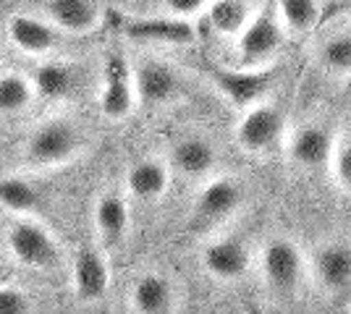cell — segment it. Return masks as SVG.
<instances>
[{"label": "cell", "mask_w": 351, "mask_h": 314, "mask_svg": "<svg viewBox=\"0 0 351 314\" xmlns=\"http://www.w3.org/2000/svg\"><path fill=\"white\" fill-rule=\"evenodd\" d=\"M260 267L267 288L278 296H289L304 278V254L291 239H273L265 244Z\"/></svg>", "instance_id": "6"}, {"label": "cell", "mask_w": 351, "mask_h": 314, "mask_svg": "<svg viewBox=\"0 0 351 314\" xmlns=\"http://www.w3.org/2000/svg\"><path fill=\"white\" fill-rule=\"evenodd\" d=\"M97 107L108 120H126L136 107L134 68L121 53H110L103 66V81L97 92Z\"/></svg>", "instance_id": "4"}, {"label": "cell", "mask_w": 351, "mask_h": 314, "mask_svg": "<svg viewBox=\"0 0 351 314\" xmlns=\"http://www.w3.org/2000/svg\"><path fill=\"white\" fill-rule=\"evenodd\" d=\"M330 165H333L338 186H341L346 194H351V142H343V144H336V147H333Z\"/></svg>", "instance_id": "28"}, {"label": "cell", "mask_w": 351, "mask_h": 314, "mask_svg": "<svg viewBox=\"0 0 351 314\" xmlns=\"http://www.w3.org/2000/svg\"><path fill=\"white\" fill-rule=\"evenodd\" d=\"M244 202L241 186L231 179H213L199 189V194L194 199V218L199 223H220L226 218H231L236 209Z\"/></svg>", "instance_id": "16"}, {"label": "cell", "mask_w": 351, "mask_h": 314, "mask_svg": "<svg viewBox=\"0 0 351 314\" xmlns=\"http://www.w3.org/2000/svg\"><path fill=\"white\" fill-rule=\"evenodd\" d=\"M43 16L60 34L87 37L100 29L103 5L100 0H45Z\"/></svg>", "instance_id": "13"}, {"label": "cell", "mask_w": 351, "mask_h": 314, "mask_svg": "<svg viewBox=\"0 0 351 314\" xmlns=\"http://www.w3.org/2000/svg\"><path fill=\"white\" fill-rule=\"evenodd\" d=\"M286 40V29L280 24L276 5H265L260 14H254L247 21V27L239 31V66L247 68H265L270 60L278 55Z\"/></svg>", "instance_id": "3"}, {"label": "cell", "mask_w": 351, "mask_h": 314, "mask_svg": "<svg viewBox=\"0 0 351 314\" xmlns=\"http://www.w3.org/2000/svg\"><path fill=\"white\" fill-rule=\"evenodd\" d=\"M207 27L220 37H239V31L252 18V8L247 0H210L205 5Z\"/></svg>", "instance_id": "23"}, {"label": "cell", "mask_w": 351, "mask_h": 314, "mask_svg": "<svg viewBox=\"0 0 351 314\" xmlns=\"http://www.w3.org/2000/svg\"><path fill=\"white\" fill-rule=\"evenodd\" d=\"M43 205V192L24 173L0 176V212L8 218H37Z\"/></svg>", "instance_id": "22"}, {"label": "cell", "mask_w": 351, "mask_h": 314, "mask_svg": "<svg viewBox=\"0 0 351 314\" xmlns=\"http://www.w3.org/2000/svg\"><path fill=\"white\" fill-rule=\"evenodd\" d=\"M320 66L333 76H351V31L330 34L320 45Z\"/></svg>", "instance_id": "26"}, {"label": "cell", "mask_w": 351, "mask_h": 314, "mask_svg": "<svg viewBox=\"0 0 351 314\" xmlns=\"http://www.w3.org/2000/svg\"><path fill=\"white\" fill-rule=\"evenodd\" d=\"M338 8H341V11H343V8L351 11V0H341V3H338Z\"/></svg>", "instance_id": "30"}, {"label": "cell", "mask_w": 351, "mask_h": 314, "mask_svg": "<svg viewBox=\"0 0 351 314\" xmlns=\"http://www.w3.org/2000/svg\"><path fill=\"white\" fill-rule=\"evenodd\" d=\"M312 278L325 296H349L351 293V241H328L312 254Z\"/></svg>", "instance_id": "7"}, {"label": "cell", "mask_w": 351, "mask_h": 314, "mask_svg": "<svg viewBox=\"0 0 351 314\" xmlns=\"http://www.w3.org/2000/svg\"><path fill=\"white\" fill-rule=\"evenodd\" d=\"M218 165V150L205 136H184L171 150V168L191 181L207 179Z\"/></svg>", "instance_id": "20"}, {"label": "cell", "mask_w": 351, "mask_h": 314, "mask_svg": "<svg viewBox=\"0 0 351 314\" xmlns=\"http://www.w3.org/2000/svg\"><path fill=\"white\" fill-rule=\"evenodd\" d=\"M5 249L14 262L34 272H56L63 265L58 239L37 218H11L5 228Z\"/></svg>", "instance_id": "2"}, {"label": "cell", "mask_w": 351, "mask_h": 314, "mask_svg": "<svg viewBox=\"0 0 351 314\" xmlns=\"http://www.w3.org/2000/svg\"><path fill=\"white\" fill-rule=\"evenodd\" d=\"M129 309L136 314H168L176 309L173 280L162 272H145L129 291Z\"/></svg>", "instance_id": "18"}, {"label": "cell", "mask_w": 351, "mask_h": 314, "mask_svg": "<svg viewBox=\"0 0 351 314\" xmlns=\"http://www.w3.org/2000/svg\"><path fill=\"white\" fill-rule=\"evenodd\" d=\"M60 37L63 34L43 14H14L5 21V40L24 58H53L60 47Z\"/></svg>", "instance_id": "5"}, {"label": "cell", "mask_w": 351, "mask_h": 314, "mask_svg": "<svg viewBox=\"0 0 351 314\" xmlns=\"http://www.w3.org/2000/svg\"><path fill=\"white\" fill-rule=\"evenodd\" d=\"M210 79L218 87V92L234 105V107H249V105L260 103L270 84H273V74L267 68H226V66H213L210 68Z\"/></svg>", "instance_id": "11"}, {"label": "cell", "mask_w": 351, "mask_h": 314, "mask_svg": "<svg viewBox=\"0 0 351 314\" xmlns=\"http://www.w3.org/2000/svg\"><path fill=\"white\" fill-rule=\"evenodd\" d=\"M92 225L97 244L105 252H116L129 239V225H132V212H129V199L121 192H103L95 199L92 207Z\"/></svg>", "instance_id": "12"}, {"label": "cell", "mask_w": 351, "mask_h": 314, "mask_svg": "<svg viewBox=\"0 0 351 314\" xmlns=\"http://www.w3.org/2000/svg\"><path fill=\"white\" fill-rule=\"evenodd\" d=\"M87 147V134L71 118L53 116L32 126L24 136L19 157L32 170H56L63 165L79 160V155Z\"/></svg>", "instance_id": "1"}, {"label": "cell", "mask_w": 351, "mask_h": 314, "mask_svg": "<svg viewBox=\"0 0 351 314\" xmlns=\"http://www.w3.org/2000/svg\"><path fill=\"white\" fill-rule=\"evenodd\" d=\"M283 136V113L276 105L254 103L244 107V116L236 126V144L249 155L273 150Z\"/></svg>", "instance_id": "8"}, {"label": "cell", "mask_w": 351, "mask_h": 314, "mask_svg": "<svg viewBox=\"0 0 351 314\" xmlns=\"http://www.w3.org/2000/svg\"><path fill=\"white\" fill-rule=\"evenodd\" d=\"M37 100L29 74L24 71H0V118H11L29 110Z\"/></svg>", "instance_id": "24"}, {"label": "cell", "mask_w": 351, "mask_h": 314, "mask_svg": "<svg viewBox=\"0 0 351 314\" xmlns=\"http://www.w3.org/2000/svg\"><path fill=\"white\" fill-rule=\"evenodd\" d=\"M126 37L136 42H162V45H186L194 40L191 18L178 16H158V18H132L126 21Z\"/></svg>", "instance_id": "19"}, {"label": "cell", "mask_w": 351, "mask_h": 314, "mask_svg": "<svg viewBox=\"0 0 351 314\" xmlns=\"http://www.w3.org/2000/svg\"><path fill=\"white\" fill-rule=\"evenodd\" d=\"M110 288V265L103 246H82L71 259V291L82 304H97Z\"/></svg>", "instance_id": "10"}, {"label": "cell", "mask_w": 351, "mask_h": 314, "mask_svg": "<svg viewBox=\"0 0 351 314\" xmlns=\"http://www.w3.org/2000/svg\"><path fill=\"white\" fill-rule=\"evenodd\" d=\"M34 309V301L29 299L27 291L19 285L0 283V314H27Z\"/></svg>", "instance_id": "27"}, {"label": "cell", "mask_w": 351, "mask_h": 314, "mask_svg": "<svg viewBox=\"0 0 351 314\" xmlns=\"http://www.w3.org/2000/svg\"><path fill=\"white\" fill-rule=\"evenodd\" d=\"M333 134L320 126V123H307L302 129H296V134L291 136V144H289V152H291V160L307 170H315V168H322V165L330 163V155H333Z\"/></svg>", "instance_id": "21"}, {"label": "cell", "mask_w": 351, "mask_h": 314, "mask_svg": "<svg viewBox=\"0 0 351 314\" xmlns=\"http://www.w3.org/2000/svg\"><path fill=\"white\" fill-rule=\"evenodd\" d=\"M249 249L247 244L236 236H223V239L210 241L202 249V267L207 270L210 278L215 280H239L249 270Z\"/></svg>", "instance_id": "15"}, {"label": "cell", "mask_w": 351, "mask_h": 314, "mask_svg": "<svg viewBox=\"0 0 351 314\" xmlns=\"http://www.w3.org/2000/svg\"><path fill=\"white\" fill-rule=\"evenodd\" d=\"M132 68L136 105L162 107V105H171L181 94V76L168 60L145 58Z\"/></svg>", "instance_id": "9"}, {"label": "cell", "mask_w": 351, "mask_h": 314, "mask_svg": "<svg viewBox=\"0 0 351 314\" xmlns=\"http://www.w3.org/2000/svg\"><path fill=\"white\" fill-rule=\"evenodd\" d=\"M171 186V165L158 157H142L126 170V192L136 202H160Z\"/></svg>", "instance_id": "17"}, {"label": "cell", "mask_w": 351, "mask_h": 314, "mask_svg": "<svg viewBox=\"0 0 351 314\" xmlns=\"http://www.w3.org/2000/svg\"><path fill=\"white\" fill-rule=\"evenodd\" d=\"M34 94L45 103H66L79 90V68L60 58L37 60L34 71L29 74Z\"/></svg>", "instance_id": "14"}, {"label": "cell", "mask_w": 351, "mask_h": 314, "mask_svg": "<svg viewBox=\"0 0 351 314\" xmlns=\"http://www.w3.org/2000/svg\"><path fill=\"white\" fill-rule=\"evenodd\" d=\"M276 11H278L283 29L293 37H302V34L312 31L322 18L320 0H278Z\"/></svg>", "instance_id": "25"}, {"label": "cell", "mask_w": 351, "mask_h": 314, "mask_svg": "<svg viewBox=\"0 0 351 314\" xmlns=\"http://www.w3.org/2000/svg\"><path fill=\"white\" fill-rule=\"evenodd\" d=\"M207 3L210 0H162V8L178 18H191V16L202 14Z\"/></svg>", "instance_id": "29"}]
</instances>
